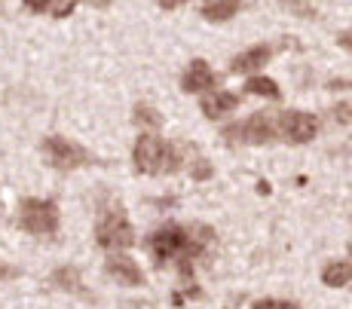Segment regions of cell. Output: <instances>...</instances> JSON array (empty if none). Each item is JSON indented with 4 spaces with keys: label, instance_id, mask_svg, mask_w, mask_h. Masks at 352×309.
I'll list each match as a JSON object with an SVG mask.
<instances>
[{
    "label": "cell",
    "instance_id": "cell-1",
    "mask_svg": "<svg viewBox=\"0 0 352 309\" xmlns=\"http://www.w3.org/2000/svg\"><path fill=\"white\" fill-rule=\"evenodd\" d=\"M19 224L34 236H52L58 230V205L50 199H25Z\"/></svg>",
    "mask_w": 352,
    "mask_h": 309
},
{
    "label": "cell",
    "instance_id": "cell-2",
    "mask_svg": "<svg viewBox=\"0 0 352 309\" xmlns=\"http://www.w3.org/2000/svg\"><path fill=\"white\" fill-rule=\"evenodd\" d=\"M135 169L144 174H157L162 169H172V150L157 138V135H141L135 141Z\"/></svg>",
    "mask_w": 352,
    "mask_h": 309
},
{
    "label": "cell",
    "instance_id": "cell-3",
    "mask_svg": "<svg viewBox=\"0 0 352 309\" xmlns=\"http://www.w3.org/2000/svg\"><path fill=\"white\" fill-rule=\"evenodd\" d=\"M43 153H46V159H50V165H56V169H62V172H71V169H80V165L92 163L89 150H83L80 144H74V141H67V138H58V135H50L43 141Z\"/></svg>",
    "mask_w": 352,
    "mask_h": 309
},
{
    "label": "cell",
    "instance_id": "cell-4",
    "mask_svg": "<svg viewBox=\"0 0 352 309\" xmlns=\"http://www.w3.org/2000/svg\"><path fill=\"white\" fill-rule=\"evenodd\" d=\"M96 239L101 248H111V251H120V248H129L135 242V230L132 224L126 220V214L111 211L98 220L96 227Z\"/></svg>",
    "mask_w": 352,
    "mask_h": 309
},
{
    "label": "cell",
    "instance_id": "cell-5",
    "mask_svg": "<svg viewBox=\"0 0 352 309\" xmlns=\"http://www.w3.org/2000/svg\"><path fill=\"white\" fill-rule=\"evenodd\" d=\"M279 129L291 144H307V141L316 138L319 123H316V117H309V113H303V111H285L279 117Z\"/></svg>",
    "mask_w": 352,
    "mask_h": 309
},
{
    "label": "cell",
    "instance_id": "cell-6",
    "mask_svg": "<svg viewBox=\"0 0 352 309\" xmlns=\"http://www.w3.org/2000/svg\"><path fill=\"white\" fill-rule=\"evenodd\" d=\"M104 270H107V275H113L120 285H129V288H135V285H141V282H144L138 264H135L132 258H126V254H111V258H107V264H104Z\"/></svg>",
    "mask_w": 352,
    "mask_h": 309
},
{
    "label": "cell",
    "instance_id": "cell-7",
    "mask_svg": "<svg viewBox=\"0 0 352 309\" xmlns=\"http://www.w3.org/2000/svg\"><path fill=\"white\" fill-rule=\"evenodd\" d=\"M227 135H245V141H252V144H267L276 135V126L267 113H254L242 129H227Z\"/></svg>",
    "mask_w": 352,
    "mask_h": 309
},
{
    "label": "cell",
    "instance_id": "cell-8",
    "mask_svg": "<svg viewBox=\"0 0 352 309\" xmlns=\"http://www.w3.org/2000/svg\"><path fill=\"white\" fill-rule=\"evenodd\" d=\"M181 86H184V92L212 89V86H214V73H212V68H208L206 62H202V58H196V62H190V68H187Z\"/></svg>",
    "mask_w": 352,
    "mask_h": 309
},
{
    "label": "cell",
    "instance_id": "cell-9",
    "mask_svg": "<svg viewBox=\"0 0 352 309\" xmlns=\"http://www.w3.org/2000/svg\"><path fill=\"white\" fill-rule=\"evenodd\" d=\"M236 104H239V98H236L233 92H212V95L202 98V113L214 119V117H221V113L233 111Z\"/></svg>",
    "mask_w": 352,
    "mask_h": 309
},
{
    "label": "cell",
    "instance_id": "cell-10",
    "mask_svg": "<svg viewBox=\"0 0 352 309\" xmlns=\"http://www.w3.org/2000/svg\"><path fill=\"white\" fill-rule=\"evenodd\" d=\"M267 58H270V49H267V46H254V49H248V52H242V56L233 58V71H236V73H252V71L261 68Z\"/></svg>",
    "mask_w": 352,
    "mask_h": 309
},
{
    "label": "cell",
    "instance_id": "cell-11",
    "mask_svg": "<svg viewBox=\"0 0 352 309\" xmlns=\"http://www.w3.org/2000/svg\"><path fill=\"white\" fill-rule=\"evenodd\" d=\"M239 6H242V0H208V3L202 6V16H206L208 22H227L230 16H236Z\"/></svg>",
    "mask_w": 352,
    "mask_h": 309
},
{
    "label": "cell",
    "instance_id": "cell-12",
    "mask_svg": "<svg viewBox=\"0 0 352 309\" xmlns=\"http://www.w3.org/2000/svg\"><path fill=\"white\" fill-rule=\"evenodd\" d=\"M349 279H352V264H346V260H334V264H328L322 270V282L328 288H343Z\"/></svg>",
    "mask_w": 352,
    "mask_h": 309
},
{
    "label": "cell",
    "instance_id": "cell-13",
    "mask_svg": "<svg viewBox=\"0 0 352 309\" xmlns=\"http://www.w3.org/2000/svg\"><path fill=\"white\" fill-rule=\"evenodd\" d=\"M245 89L252 92V95L279 98V86H276V80H270V77H252V80L245 83Z\"/></svg>",
    "mask_w": 352,
    "mask_h": 309
},
{
    "label": "cell",
    "instance_id": "cell-14",
    "mask_svg": "<svg viewBox=\"0 0 352 309\" xmlns=\"http://www.w3.org/2000/svg\"><path fill=\"white\" fill-rule=\"evenodd\" d=\"M52 282H56L58 288H65V291H77V288H80V275H77L74 266H62V270H56Z\"/></svg>",
    "mask_w": 352,
    "mask_h": 309
},
{
    "label": "cell",
    "instance_id": "cell-15",
    "mask_svg": "<svg viewBox=\"0 0 352 309\" xmlns=\"http://www.w3.org/2000/svg\"><path fill=\"white\" fill-rule=\"evenodd\" d=\"M135 123L138 126H151V129H160V113L153 111V107H147V104H141L138 111H135Z\"/></svg>",
    "mask_w": 352,
    "mask_h": 309
},
{
    "label": "cell",
    "instance_id": "cell-16",
    "mask_svg": "<svg viewBox=\"0 0 352 309\" xmlns=\"http://www.w3.org/2000/svg\"><path fill=\"white\" fill-rule=\"evenodd\" d=\"M252 309H297V304H291V300H257Z\"/></svg>",
    "mask_w": 352,
    "mask_h": 309
},
{
    "label": "cell",
    "instance_id": "cell-17",
    "mask_svg": "<svg viewBox=\"0 0 352 309\" xmlns=\"http://www.w3.org/2000/svg\"><path fill=\"white\" fill-rule=\"evenodd\" d=\"M77 3H80V0H56V6H52V16H58V19L71 16L74 6H77Z\"/></svg>",
    "mask_w": 352,
    "mask_h": 309
},
{
    "label": "cell",
    "instance_id": "cell-18",
    "mask_svg": "<svg viewBox=\"0 0 352 309\" xmlns=\"http://www.w3.org/2000/svg\"><path fill=\"white\" fill-rule=\"evenodd\" d=\"M25 6H28V10H34V12H43L46 6H50V0H25Z\"/></svg>",
    "mask_w": 352,
    "mask_h": 309
},
{
    "label": "cell",
    "instance_id": "cell-19",
    "mask_svg": "<svg viewBox=\"0 0 352 309\" xmlns=\"http://www.w3.org/2000/svg\"><path fill=\"white\" fill-rule=\"evenodd\" d=\"M184 0H160V6H166V10H175V6H181Z\"/></svg>",
    "mask_w": 352,
    "mask_h": 309
},
{
    "label": "cell",
    "instance_id": "cell-20",
    "mask_svg": "<svg viewBox=\"0 0 352 309\" xmlns=\"http://www.w3.org/2000/svg\"><path fill=\"white\" fill-rule=\"evenodd\" d=\"M340 46H343V49H349V52H352V34H343V37H340Z\"/></svg>",
    "mask_w": 352,
    "mask_h": 309
},
{
    "label": "cell",
    "instance_id": "cell-21",
    "mask_svg": "<svg viewBox=\"0 0 352 309\" xmlns=\"http://www.w3.org/2000/svg\"><path fill=\"white\" fill-rule=\"evenodd\" d=\"M12 270H6V266H0V275H10Z\"/></svg>",
    "mask_w": 352,
    "mask_h": 309
},
{
    "label": "cell",
    "instance_id": "cell-22",
    "mask_svg": "<svg viewBox=\"0 0 352 309\" xmlns=\"http://www.w3.org/2000/svg\"><path fill=\"white\" fill-rule=\"evenodd\" d=\"M349 254H352V245H349Z\"/></svg>",
    "mask_w": 352,
    "mask_h": 309
}]
</instances>
